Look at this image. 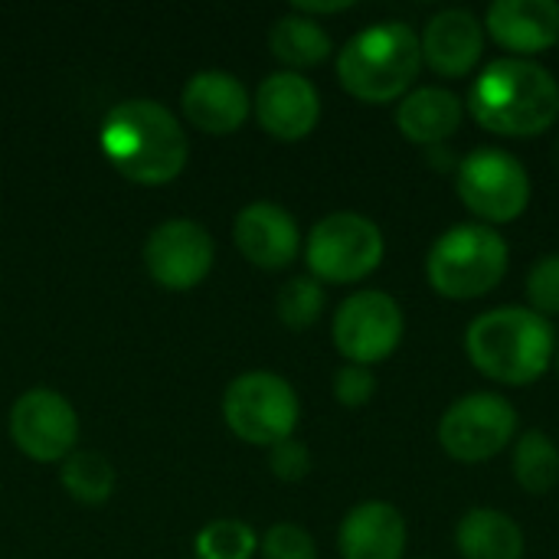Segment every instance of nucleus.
Returning <instances> with one entry per match:
<instances>
[{
    "mask_svg": "<svg viewBox=\"0 0 559 559\" xmlns=\"http://www.w3.org/2000/svg\"><path fill=\"white\" fill-rule=\"evenodd\" d=\"M98 144L108 164L138 187H164L187 167V134L177 115L154 98L118 102L105 121Z\"/></svg>",
    "mask_w": 559,
    "mask_h": 559,
    "instance_id": "1",
    "label": "nucleus"
},
{
    "mask_svg": "<svg viewBox=\"0 0 559 559\" xmlns=\"http://www.w3.org/2000/svg\"><path fill=\"white\" fill-rule=\"evenodd\" d=\"M472 118L501 138H537L559 118V85L534 59L504 56L488 62L468 92Z\"/></svg>",
    "mask_w": 559,
    "mask_h": 559,
    "instance_id": "2",
    "label": "nucleus"
},
{
    "mask_svg": "<svg viewBox=\"0 0 559 559\" xmlns=\"http://www.w3.org/2000/svg\"><path fill=\"white\" fill-rule=\"evenodd\" d=\"M465 354L488 380L504 386H531L554 367L557 334L537 311L504 305L468 324Z\"/></svg>",
    "mask_w": 559,
    "mask_h": 559,
    "instance_id": "3",
    "label": "nucleus"
},
{
    "mask_svg": "<svg viewBox=\"0 0 559 559\" xmlns=\"http://www.w3.org/2000/svg\"><path fill=\"white\" fill-rule=\"evenodd\" d=\"M419 69V33L403 20H380L350 36L337 52V79L344 92L367 105H386L409 95Z\"/></svg>",
    "mask_w": 559,
    "mask_h": 559,
    "instance_id": "4",
    "label": "nucleus"
},
{
    "mask_svg": "<svg viewBox=\"0 0 559 559\" xmlns=\"http://www.w3.org/2000/svg\"><path fill=\"white\" fill-rule=\"evenodd\" d=\"M508 242L495 226L459 223L445 229L426 255V278L436 295L475 301L495 292L508 275Z\"/></svg>",
    "mask_w": 559,
    "mask_h": 559,
    "instance_id": "5",
    "label": "nucleus"
},
{
    "mask_svg": "<svg viewBox=\"0 0 559 559\" xmlns=\"http://www.w3.org/2000/svg\"><path fill=\"white\" fill-rule=\"evenodd\" d=\"M301 403L295 386L269 370L236 377L223 393V419L229 432L249 445H278L295 436Z\"/></svg>",
    "mask_w": 559,
    "mask_h": 559,
    "instance_id": "6",
    "label": "nucleus"
},
{
    "mask_svg": "<svg viewBox=\"0 0 559 559\" xmlns=\"http://www.w3.org/2000/svg\"><path fill=\"white\" fill-rule=\"evenodd\" d=\"M383 255H386V239L380 226L350 210L318 219L305 246V262L311 269V278L331 285H354L373 275Z\"/></svg>",
    "mask_w": 559,
    "mask_h": 559,
    "instance_id": "7",
    "label": "nucleus"
},
{
    "mask_svg": "<svg viewBox=\"0 0 559 559\" xmlns=\"http://www.w3.org/2000/svg\"><path fill=\"white\" fill-rule=\"evenodd\" d=\"M455 193L485 226L514 223L531 206V177L514 154L478 147L459 160Z\"/></svg>",
    "mask_w": 559,
    "mask_h": 559,
    "instance_id": "8",
    "label": "nucleus"
},
{
    "mask_svg": "<svg viewBox=\"0 0 559 559\" xmlns=\"http://www.w3.org/2000/svg\"><path fill=\"white\" fill-rule=\"evenodd\" d=\"M518 432V409L501 393H468L439 419V445L462 465L501 455Z\"/></svg>",
    "mask_w": 559,
    "mask_h": 559,
    "instance_id": "9",
    "label": "nucleus"
},
{
    "mask_svg": "<svg viewBox=\"0 0 559 559\" xmlns=\"http://www.w3.org/2000/svg\"><path fill=\"white\" fill-rule=\"evenodd\" d=\"M403 331H406L403 308L396 305L393 295L377 288H364L344 298L331 324L334 347L341 350V357L360 367H373L386 360L400 347Z\"/></svg>",
    "mask_w": 559,
    "mask_h": 559,
    "instance_id": "10",
    "label": "nucleus"
},
{
    "mask_svg": "<svg viewBox=\"0 0 559 559\" xmlns=\"http://www.w3.org/2000/svg\"><path fill=\"white\" fill-rule=\"evenodd\" d=\"M10 439L33 462H66L79 442V416L62 393L36 386L13 403Z\"/></svg>",
    "mask_w": 559,
    "mask_h": 559,
    "instance_id": "11",
    "label": "nucleus"
},
{
    "mask_svg": "<svg viewBox=\"0 0 559 559\" xmlns=\"http://www.w3.org/2000/svg\"><path fill=\"white\" fill-rule=\"evenodd\" d=\"M213 236L197 219H167L144 242V269L167 292L197 288L213 269Z\"/></svg>",
    "mask_w": 559,
    "mask_h": 559,
    "instance_id": "12",
    "label": "nucleus"
},
{
    "mask_svg": "<svg viewBox=\"0 0 559 559\" xmlns=\"http://www.w3.org/2000/svg\"><path fill=\"white\" fill-rule=\"evenodd\" d=\"M252 108L265 134L278 141H301L318 128L321 95L311 85V79H305L301 72L282 69L262 79Z\"/></svg>",
    "mask_w": 559,
    "mask_h": 559,
    "instance_id": "13",
    "label": "nucleus"
},
{
    "mask_svg": "<svg viewBox=\"0 0 559 559\" xmlns=\"http://www.w3.org/2000/svg\"><path fill=\"white\" fill-rule=\"evenodd\" d=\"M233 239L236 249L265 272H278L295 262L301 249V233L295 216L272 200H255L236 213L233 223Z\"/></svg>",
    "mask_w": 559,
    "mask_h": 559,
    "instance_id": "14",
    "label": "nucleus"
},
{
    "mask_svg": "<svg viewBox=\"0 0 559 559\" xmlns=\"http://www.w3.org/2000/svg\"><path fill=\"white\" fill-rule=\"evenodd\" d=\"M423 66H429L442 79L468 75L485 52V23L462 7L439 10L419 33Z\"/></svg>",
    "mask_w": 559,
    "mask_h": 559,
    "instance_id": "15",
    "label": "nucleus"
},
{
    "mask_svg": "<svg viewBox=\"0 0 559 559\" xmlns=\"http://www.w3.org/2000/svg\"><path fill=\"white\" fill-rule=\"evenodd\" d=\"M180 105L187 121L203 134H233L246 124L252 111L246 85L223 69L193 72L180 92Z\"/></svg>",
    "mask_w": 559,
    "mask_h": 559,
    "instance_id": "16",
    "label": "nucleus"
},
{
    "mask_svg": "<svg viewBox=\"0 0 559 559\" xmlns=\"http://www.w3.org/2000/svg\"><path fill=\"white\" fill-rule=\"evenodd\" d=\"M485 29L498 46L511 49L518 59L547 52L559 46L557 0H495L485 13Z\"/></svg>",
    "mask_w": 559,
    "mask_h": 559,
    "instance_id": "17",
    "label": "nucleus"
},
{
    "mask_svg": "<svg viewBox=\"0 0 559 559\" xmlns=\"http://www.w3.org/2000/svg\"><path fill=\"white\" fill-rule=\"evenodd\" d=\"M337 547L344 559H403L406 521L386 501H364L344 518Z\"/></svg>",
    "mask_w": 559,
    "mask_h": 559,
    "instance_id": "18",
    "label": "nucleus"
},
{
    "mask_svg": "<svg viewBox=\"0 0 559 559\" xmlns=\"http://www.w3.org/2000/svg\"><path fill=\"white\" fill-rule=\"evenodd\" d=\"M465 118V102L442 88V85H426L400 98L396 105V128L406 141L423 144V147H439L445 144Z\"/></svg>",
    "mask_w": 559,
    "mask_h": 559,
    "instance_id": "19",
    "label": "nucleus"
},
{
    "mask_svg": "<svg viewBox=\"0 0 559 559\" xmlns=\"http://www.w3.org/2000/svg\"><path fill=\"white\" fill-rule=\"evenodd\" d=\"M455 547L462 559H524V531L504 511L475 508L459 521Z\"/></svg>",
    "mask_w": 559,
    "mask_h": 559,
    "instance_id": "20",
    "label": "nucleus"
},
{
    "mask_svg": "<svg viewBox=\"0 0 559 559\" xmlns=\"http://www.w3.org/2000/svg\"><path fill=\"white\" fill-rule=\"evenodd\" d=\"M269 46H272V56H275L278 62L288 66V72L321 66V62H328V56L334 52V43H331L328 29H324L318 20L301 16V13L278 16V20L272 23Z\"/></svg>",
    "mask_w": 559,
    "mask_h": 559,
    "instance_id": "21",
    "label": "nucleus"
},
{
    "mask_svg": "<svg viewBox=\"0 0 559 559\" xmlns=\"http://www.w3.org/2000/svg\"><path fill=\"white\" fill-rule=\"evenodd\" d=\"M514 478L527 495H550L559 485V449L557 442L534 429L524 432L514 445Z\"/></svg>",
    "mask_w": 559,
    "mask_h": 559,
    "instance_id": "22",
    "label": "nucleus"
},
{
    "mask_svg": "<svg viewBox=\"0 0 559 559\" xmlns=\"http://www.w3.org/2000/svg\"><path fill=\"white\" fill-rule=\"evenodd\" d=\"M59 478L79 504H105L115 491V468L98 452H72L62 462Z\"/></svg>",
    "mask_w": 559,
    "mask_h": 559,
    "instance_id": "23",
    "label": "nucleus"
},
{
    "mask_svg": "<svg viewBox=\"0 0 559 559\" xmlns=\"http://www.w3.org/2000/svg\"><path fill=\"white\" fill-rule=\"evenodd\" d=\"M193 547L197 559H252L259 550V537L246 521L219 518L197 534Z\"/></svg>",
    "mask_w": 559,
    "mask_h": 559,
    "instance_id": "24",
    "label": "nucleus"
},
{
    "mask_svg": "<svg viewBox=\"0 0 559 559\" xmlns=\"http://www.w3.org/2000/svg\"><path fill=\"white\" fill-rule=\"evenodd\" d=\"M275 311H278V321L292 331H305L311 328L321 311H324V288L318 278L311 275H295L282 285L278 298H275Z\"/></svg>",
    "mask_w": 559,
    "mask_h": 559,
    "instance_id": "25",
    "label": "nucleus"
},
{
    "mask_svg": "<svg viewBox=\"0 0 559 559\" xmlns=\"http://www.w3.org/2000/svg\"><path fill=\"white\" fill-rule=\"evenodd\" d=\"M527 301L540 318L559 314V252L537 259L527 272Z\"/></svg>",
    "mask_w": 559,
    "mask_h": 559,
    "instance_id": "26",
    "label": "nucleus"
},
{
    "mask_svg": "<svg viewBox=\"0 0 559 559\" xmlns=\"http://www.w3.org/2000/svg\"><path fill=\"white\" fill-rule=\"evenodd\" d=\"M262 557L265 559H318L314 537L298 524H272L262 537Z\"/></svg>",
    "mask_w": 559,
    "mask_h": 559,
    "instance_id": "27",
    "label": "nucleus"
},
{
    "mask_svg": "<svg viewBox=\"0 0 559 559\" xmlns=\"http://www.w3.org/2000/svg\"><path fill=\"white\" fill-rule=\"evenodd\" d=\"M377 393V377L370 367H360V364H347L334 373V396L341 406H367Z\"/></svg>",
    "mask_w": 559,
    "mask_h": 559,
    "instance_id": "28",
    "label": "nucleus"
},
{
    "mask_svg": "<svg viewBox=\"0 0 559 559\" xmlns=\"http://www.w3.org/2000/svg\"><path fill=\"white\" fill-rule=\"evenodd\" d=\"M269 468L278 481L285 485H295V481H305L308 472H311V452L305 442L298 439H285L278 445L269 449Z\"/></svg>",
    "mask_w": 559,
    "mask_h": 559,
    "instance_id": "29",
    "label": "nucleus"
},
{
    "mask_svg": "<svg viewBox=\"0 0 559 559\" xmlns=\"http://www.w3.org/2000/svg\"><path fill=\"white\" fill-rule=\"evenodd\" d=\"M354 3L350 0H295V13H301V16H318V13H341V10H350Z\"/></svg>",
    "mask_w": 559,
    "mask_h": 559,
    "instance_id": "30",
    "label": "nucleus"
},
{
    "mask_svg": "<svg viewBox=\"0 0 559 559\" xmlns=\"http://www.w3.org/2000/svg\"><path fill=\"white\" fill-rule=\"evenodd\" d=\"M554 364H557V373H559V344H557V354H554Z\"/></svg>",
    "mask_w": 559,
    "mask_h": 559,
    "instance_id": "31",
    "label": "nucleus"
},
{
    "mask_svg": "<svg viewBox=\"0 0 559 559\" xmlns=\"http://www.w3.org/2000/svg\"><path fill=\"white\" fill-rule=\"evenodd\" d=\"M557 154H559V144H557Z\"/></svg>",
    "mask_w": 559,
    "mask_h": 559,
    "instance_id": "32",
    "label": "nucleus"
},
{
    "mask_svg": "<svg viewBox=\"0 0 559 559\" xmlns=\"http://www.w3.org/2000/svg\"><path fill=\"white\" fill-rule=\"evenodd\" d=\"M193 559H197V557H193Z\"/></svg>",
    "mask_w": 559,
    "mask_h": 559,
    "instance_id": "33",
    "label": "nucleus"
}]
</instances>
